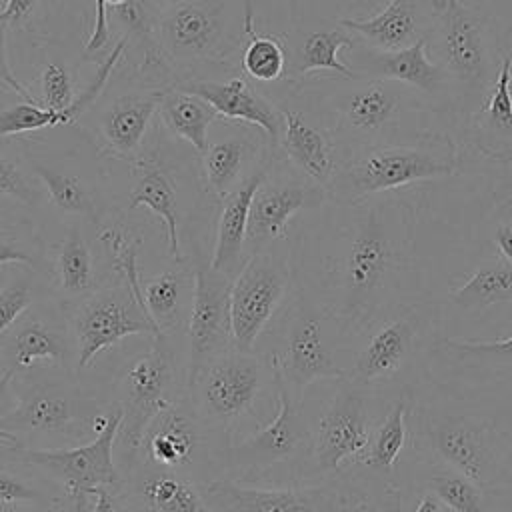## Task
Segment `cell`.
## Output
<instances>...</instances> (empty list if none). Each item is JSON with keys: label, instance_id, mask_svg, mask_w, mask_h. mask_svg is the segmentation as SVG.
Wrapping results in <instances>:
<instances>
[{"label": "cell", "instance_id": "obj_61", "mask_svg": "<svg viewBox=\"0 0 512 512\" xmlns=\"http://www.w3.org/2000/svg\"><path fill=\"white\" fill-rule=\"evenodd\" d=\"M152 2H154V0H152ZM170 2H176V0H170Z\"/></svg>", "mask_w": 512, "mask_h": 512}, {"label": "cell", "instance_id": "obj_6", "mask_svg": "<svg viewBox=\"0 0 512 512\" xmlns=\"http://www.w3.org/2000/svg\"><path fill=\"white\" fill-rule=\"evenodd\" d=\"M430 8L428 50L448 78L450 114L466 120L488 96L504 52L496 46L490 22L476 8L462 0H430Z\"/></svg>", "mask_w": 512, "mask_h": 512}, {"label": "cell", "instance_id": "obj_33", "mask_svg": "<svg viewBox=\"0 0 512 512\" xmlns=\"http://www.w3.org/2000/svg\"><path fill=\"white\" fill-rule=\"evenodd\" d=\"M158 116L170 134L192 144L200 156L208 148L210 126L220 118L208 102L174 84L162 90Z\"/></svg>", "mask_w": 512, "mask_h": 512}, {"label": "cell", "instance_id": "obj_57", "mask_svg": "<svg viewBox=\"0 0 512 512\" xmlns=\"http://www.w3.org/2000/svg\"><path fill=\"white\" fill-rule=\"evenodd\" d=\"M0 440L6 442L8 446H18V444H20L18 436H14V434H10V432H6V430H2V428H0Z\"/></svg>", "mask_w": 512, "mask_h": 512}, {"label": "cell", "instance_id": "obj_16", "mask_svg": "<svg viewBox=\"0 0 512 512\" xmlns=\"http://www.w3.org/2000/svg\"><path fill=\"white\" fill-rule=\"evenodd\" d=\"M328 202L326 188L304 178L290 164L282 168L274 156L250 204L246 254L252 256L272 248L276 240L286 238V226L294 214L318 210Z\"/></svg>", "mask_w": 512, "mask_h": 512}, {"label": "cell", "instance_id": "obj_43", "mask_svg": "<svg viewBox=\"0 0 512 512\" xmlns=\"http://www.w3.org/2000/svg\"><path fill=\"white\" fill-rule=\"evenodd\" d=\"M76 122V116L72 110L56 112L46 106L30 104V102H14L8 104L0 110V136H18V134H28L34 130H44L50 126H60V124H72Z\"/></svg>", "mask_w": 512, "mask_h": 512}, {"label": "cell", "instance_id": "obj_22", "mask_svg": "<svg viewBox=\"0 0 512 512\" xmlns=\"http://www.w3.org/2000/svg\"><path fill=\"white\" fill-rule=\"evenodd\" d=\"M174 86L208 102L220 118L258 126L262 132H266L272 150L280 146L284 128L280 106H274V102L260 94L244 76H232L228 80L194 78L176 82Z\"/></svg>", "mask_w": 512, "mask_h": 512}, {"label": "cell", "instance_id": "obj_53", "mask_svg": "<svg viewBox=\"0 0 512 512\" xmlns=\"http://www.w3.org/2000/svg\"><path fill=\"white\" fill-rule=\"evenodd\" d=\"M92 496H94V512H130L108 486L96 488Z\"/></svg>", "mask_w": 512, "mask_h": 512}, {"label": "cell", "instance_id": "obj_54", "mask_svg": "<svg viewBox=\"0 0 512 512\" xmlns=\"http://www.w3.org/2000/svg\"><path fill=\"white\" fill-rule=\"evenodd\" d=\"M414 512H450V510L436 496H432L428 492H420Z\"/></svg>", "mask_w": 512, "mask_h": 512}, {"label": "cell", "instance_id": "obj_17", "mask_svg": "<svg viewBox=\"0 0 512 512\" xmlns=\"http://www.w3.org/2000/svg\"><path fill=\"white\" fill-rule=\"evenodd\" d=\"M230 290L232 278L216 270L210 258H198L194 262V292L188 314V386H192L214 358L234 348Z\"/></svg>", "mask_w": 512, "mask_h": 512}, {"label": "cell", "instance_id": "obj_34", "mask_svg": "<svg viewBox=\"0 0 512 512\" xmlns=\"http://www.w3.org/2000/svg\"><path fill=\"white\" fill-rule=\"evenodd\" d=\"M12 368H30L38 360H64L68 344L64 334L36 312H24L8 330L6 344Z\"/></svg>", "mask_w": 512, "mask_h": 512}, {"label": "cell", "instance_id": "obj_50", "mask_svg": "<svg viewBox=\"0 0 512 512\" xmlns=\"http://www.w3.org/2000/svg\"><path fill=\"white\" fill-rule=\"evenodd\" d=\"M40 500V494L22 482L20 478L0 470V504L6 502H36Z\"/></svg>", "mask_w": 512, "mask_h": 512}, {"label": "cell", "instance_id": "obj_48", "mask_svg": "<svg viewBox=\"0 0 512 512\" xmlns=\"http://www.w3.org/2000/svg\"><path fill=\"white\" fill-rule=\"evenodd\" d=\"M492 242L498 250V258L512 264V198L500 204L494 214Z\"/></svg>", "mask_w": 512, "mask_h": 512}, {"label": "cell", "instance_id": "obj_2", "mask_svg": "<svg viewBox=\"0 0 512 512\" xmlns=\"http://www.w3.org/2000/svg\"><path fill=\"white\" fill-rule=\"evenodd\" d=\"M408 444L486 492H512V422L468 402L426 372L408 388Z\"/></svg>", "mask_w": 512, "mask_h": 512}, {"label": "cell", "instance_id": "obj_55", "mask_svg": "<svg viewBox=\"0 0 512 512\" xmlns=\"http://www.w3.org/2000/svg\"><path fill=\"white\" fill-rule=\"evenodd\" d=\"M242 4V32L254 34V0H240Z\"/></svg>", "mask_w": 512, "mask_h": 512}, {"label": "cell", "instance_id": "obj_8", "mask_svg": "<svg viewBox=\"0 0 512 512\" xmlns=\"http://www.w3.org/2000/svg\"><path fill=\"white\" fill-rule=\"evenodd\" d=\"M344 338L348 336L328 308L294 282L292 300L280 324V346L268 354V360L280 370L288 388L304 400L310 384L348 376L338 362Z\"/></svg>", "mask_w": 512, "mask_h": 512}, {"label": "cell", "instance_id": "obj_1", "mask_svg": "<svg viewBox=\"0 0 512 512\" xmlns=\"http://www.w3.org/2000/svg\"><path fill=\"white\" fill-rule=\"evenodd\" d=\"M292 252L294 282L316 296L344 334L362 336L394 308L414 302V210L392 192L326 204ZM418 300V298H416Z\"/></svg>", "mask_w": 512, "mask_h": 512}, {"label": "cell", "instance_id": "obj_7", "mask_svg": "<svg viewBox=\"0 0 512 512\" xmlns=\"http://www.w3.org/2000/svg\"><path fill=\"white\" fill-rule=\"evenodd\" d=\"M440 318V304L430 298L394 308L364 332L348 378L390 394L412 388L428 372Z\"/></svg>", "mask_w": 512, "mask_h": 512}, {"label": "cell", "instance_id": "obj_23", "mask_svg": "<svg viewBox=\"0 0 512 512\" xmlns=\"http://www.w3.org/2000/svg\"><path fill=\"white\" fill-rule=\"evenodd\" d=\"M86 412V400L72 388L64 384L44 382L28 388L14 410L6 416H0V428L18 434H64L80 426Z\"/></svg>", "mask_w": 512, "mask_h": 512}, {"label": "cell", "instance_id": "obj_37", "mask_svg": "<svg viewBox=\"0 0 512 512\" xmlns=\"http://www.w3.org/2000/svg\"><path fill=\"white\" fill-rule=\"evenodd\" d=\"M254 154L256 146L244 136H220L214 142L208 140V148L202 154L206 188L222 200L248 176L244 170Z\"/></svg>", "mask_w": 512, "mask_h": 512}, {"label": "cell", "instance_id": "obj_42", "mask_svg": "<svg viewBox=\"0 0 512 512\" xmlns=\"http://www.w3.org/2000/svg\"><path fill=\"white\" fill-rule=\"evenodd\" d=\"M288 66L286 44L276 36L252 34L242 52V70L256 82H276L284 78Z\"/></svg>", "mask_w": 512, "mask_h": 512}, {"label": "cell", "instance_id": "obj_18", "mask_svg": "<svg viewBox=\"0 0 512 512\" xmlns=\"http://www.w3.org/2000/svg\"><path fill=\"white\" fill-rule=\"evenodd\" d=\"M174 380V352L168 336H152V344L144 356H140L124 374V400L122 424L118 440L124 454L134 460L140 454L144 434L158 414V410L170 400L168 390Z\"/></svg>", "mask_w": 512, "mask_h": 512}, {"label": "cell", "instance_id": "obj_13", "mask_svg": "<svg viewBox=\"0 0 512 512\" xmlns=\"http://www.w3.org/2000/svg\"><path fill=\"white\" fill-rule=\"evenodd\" d=\"M70 328L76 338L80 370L126 336L158 334L150 316L124 282L76 298L70 312Z\"/></svg>", "mask_w": 512, "mask_h": 512}, {"label": "cell", "instance_id": "obj_60", "mask_svg": "<svg viewBox=\"0 0 512 512\" xmlns=\"http://www.w3.org/2000/svg\"><path fill=\"white\" fill-rule=\"evenodd\" d=\"M508 54H510V56H512V44H510V50H508Z\"/></svg>", "mask_w": 512, "mask_h": 512}, {"label": "cell", "instance_id": "obj_25", "mask_svg": "<svg viewBox=\"0 0 512 512\" xmlns=\"http://www.w3.org/2000/svg\"><path fill=\"white\" fill-rule=\"evenodd\" d=\"M468 142L486 158L512 162V56L502 54L484 102L466 118Z\"/></svg>", "mask_w": 512, "mask_h": 512}, {"label": "cell", "instance_id": "obj_49", "mask_svg": "<svg viewBox=\"0 0 512 512\" xmlns=\"http://www.w3.org/2000/svg\"><path fill=\"white\" fill-rule=\"evenodd\" d=\"M6 30H8V26H6V24H0V82H2L6 88H10L16 96H20V100L30 102V104H38L40 100L30 94V90L14 76V72H12V68H10V62H8V46H6Z\"/></svg>", "mask_w": 512, "mask_h": 512}, {"label": "cell", "instance_id": "obj_4", "mask_svg": "<svg viewBox=\"0 0 512 512\" xmlns=\"http://www.w3.org/2000/svg\"><path fill=\"white\" fill-rule=\"evenodd\" d=\"M200 490L212 512H404L402 486L360 466L304 486L254 488L214 478Z\"/></svg>", "mask_w": 512, "mask_h": 512}, {"label": "cell", "instance_id": "obj_38", "mask_svg": "<svg viewBox=\"0 0 512 512\" xmlns=\"http://www.w3.org/2000/svg\"><path fill=\"white\" fill-rule=\"evenodd\" d=\"M432 360L478 372L506 370L512 368V334L500 340H460L440 334L432 344Z\"/></svg>", "mask_w": 512, "mask_h": 512}, {"label": "cell", "instance_id": "obj_40", "mask_svg": "<svg viewBox=\"0 0 512 512\" xmlns=\"http://www.w3.org/2000/svg\"><path fill=\"white\" fill-rule=\"evenodd\" d=\"M30 170L38 178V182H42L50 202L58 210H62L66 214L88 218L94 226H98L102 222L94 196L90 194V190L78 176L60 172L52 166H46L44 162H38V160H34L30 164Z\"/></svg>", "mask_w": 512, "mask_h": 512}, {"label": "cell", "instance_id": "obj_29", "mask_svg": "<svg viewBox=\"0 0 512 512\" xmlns=\"http://www.w3.org/2000/svg\"><path fill=\"white\" fill-rule=\"evenodd\" d=\"M130 494L144 512H212L188 474L154 464L136 470Z\"/></svg>", "mask_w": 512, "mask_h": 512}, {"label": "cell", "instance_id": "obj_30", "mask_svg": "<svg viewBox=\"0 0 512 512\" xmlns=\"http://www.w3.org/2000/svg\"><path fill=\"white\" fill-rule=\"evenodd\" d=\"M354 44L356 36L342 24L310 30L296 42H286V74L292 78H304L314 72H334L340 78H354L350 66L338 56L342 48L350 50Z\"/></svg>", "mask_w": 512, "mask_h": 512}, {"label": "cell", "instance_id": "obj_41", "mask_svg": "<svg viewBox=\"0 0 512 512\" xmlns=\"http://www.w3.org/2000/svg\"><path fill=\"white\" fill-rule=\"evenodd\" d=\"M96 228H98L100 242L108 250L112 266L120 272L124 284L132 290V294L136 296L140 306L146 310L144 298H142V280H140V274H138V246H140V240L134 238L126 228H122L118 224H102L100 222Z\"/></svg>", "mask_w": 512, "mask_h": 512}, {"label": "cell", "instance_id": "obj_52", "mask_svg": "<svg viewBox=\"0 0 512 512\" xmlns=\"http://www.w3.org/2000/svg\"><path fill=\"white\" fill-rule=\"evenodd\" d=\"M40 0H6L4 8L0 10V24H24L36 10Z\"/></svg>", "mask_w": 512, "mask_h": 512}, {"label": "cell", "instance_id": "obj_19", "mask_svg": "<svg viewBox=\"0 0 512 512\" xmlns=\"http://www.w3.org/2000/svg\"><path fill=\"white\" fill-rule=\"evenodd\" d=\"M350 70L354 76L400 82L418 92L436 112H450V84L428 54V36L396 52L374 50L356 38L350 48Z\"/></svg>", "mask_w": 512, "mask_h": 512}, {"label": "cell", "instance_id": "obj_11", "mask_svg": "<svg viewBox=\"0 0 512 512\" xmlns=\"http://www.w3.org/2000/svg\"><path fill=\"white\" fill-rule=\"evenodd\" d=\"M270 372L278 400L276 416L240 444L226 448L224 464L240 478L310 458L312 426L304 412V400L288 388L276 366L270 364Z\"/></svg>", "mask_w": 512, "mask_h": 512}, {"label": "cell", "instance_id": "obj_12", "mask_svg": "<svg viewBox=\"0 0 512 512\" xmlns=\"http://www.w3.org/2000/svg\"><path fill=\"white\" fill-rule=\"evenodd\" d=\"M122 424L120 406L112 408L104 416H96L92 428L96 438L90 444L62 450H38L22 448L20 444L12 450L32 466L44 468L56 476L72 500V512H84L86 496L94 494L96 488L118 486L120 474L114 466V442L118 440Z\"/></svg>", "mask_w": 512, "mask_h": 512}, {"label": "cell", "instance_id": "obj_24", "mask_svg": "<svg viewBox=\"0 0 512 512\" xmlns=\"http://www.w3.org/2000/svg\"><path fill=\"white\" fill-rule=\"evenodd\" d=\"M338 24L374 50L396 52L430 36L432 8L430 0H388L370 18H340Z\"/></svg>", "mask_w": 512, "mask_h": 512}, {"label": "cell", "instance_id": "obj_32", "mask_svg": "<svg viewBox=\"0 0 512 512\" xmlns=\"http://www.w3.org/2000/svg\"><path fill=\"white\" fill-rule=\"evenodd\" d=\"M408 444V390H402L376 424L364 452L348 466H360L370 474L396 482V464Z\"/></svg>", "mask_w": 512, "mask_h": 512}, {"label": "cell", "instance_id": "obj_58", "mask_svg": "<svg viewBox=\"0 0 512 512\" xmlns=\"http://www.w3.org/2000/svg\"><path fill=\"white\" fill-rule=\"evenodd\" d=\"M0 512H30V510L20 508V506H18V502H6V504H2V506H0Z\"/></svg>", "mask_w": 512, "mask_h": 512}, {"label": "cell", "instance_id": "obj_27", "mask_svg": "<svg viewBox=\"0 0 512 512\" xmlns=\"http://www.w3.org/2000/svg\"><path fill=\"white\" fill-rule=\"evenodd\" d=\"M162 90L128 92L108 102L98 114V132L104 148L118 158L136 160L142 140L158 112Z\"/></svg>", "mask_w": 512, "mask_h": 512}, {"label": "cell", "instance_id": "obj_51", "mask_svg": "<svg viewBox=\"0 0 512 512\" xmlns=\"http://www.w3.org/2000/svg\"><path fill=\"white\" fill-rule=\"evenodd\" d=\"M108 42V10L104 0H94V26L86 42V52L94 54Z\"/></svg>", "mask_w": 512, "mask_h": 512}, {"label": "cell", "instance_id": "obj_9", "mask_svg": "<svg viewBox=\"0 0 512 512\" xmlns=\"http://www.w3.org/2000/svg\"><path fill=\"white\" fill-rule=\"evenodd\" d=\"M336 388L312 430V474L330 476L354 462L370 442V436L400 394L358 384L352 378L336 380Z\"/></svg>", "mask_w": 512, "mask_h": 512}, {"label": "cell", "instance_id": "obj_46", "mask_svg": "<svg viewBox=\"0 0 512 512\" xmlns=\"http://www.w3.org/2000/svg\"><path fill=\"white\" fill-rule=\"evenodd\" d=\"M42 106L64 112L74 104V78L60 62H48L40 76Z\"/></svg>", "mask_w": 512, "mask_h": 512}, {"label": "cell", "instance_id": "obj_44", "mask_svg": "<svg viewBox=\"0 0 512 512\" xmlns=\"http://www.w3.org/2000/svg\"><path fill=\"white\" fill-rule=\"evenodd\" d=\"M0 196L12 198L24 206H34L42 200L38 178L26 172L10 154L0 148Z\"/></svg>", "mask_w": 512, "mask_h": 512}, {"label": "cell", "instance_id": "obj_56", "mask_svg": "<svg viewBox=\"0 0 512 512\" xmlns=\"http://www.w3.org/2000/svg\"><path fill=\"white\" fill-rule=\"evenodd\" d=\"M16 376V368H8L0 374V406L8 400L10 396V386H12V380Z\"/></svg>", "mask_w": 512, "mask_h": 512}, {"label": "cell", "instance_id": "obj_14", "mask_svg": "<svg viewBox=\"0 0 512 512\" xmlns=\"http://www.w3.org/2000/svg\"><path fill=\"white\" fill-rule=\"evenodd\" d=\"M228 8L222 0H176L158 16V46L168 64L192 66L228 56Z\"/></svg>", "mask_w": 512, "mask_h": 512}, {"label": "cell", "instance_id": "obj_45", "mask_svg": "<svg viewBox=\"0 0 512 512\" xmlns=\"http://www.w3.org/2000/svg\"><path fill=\"white\" fill-rule=\"evenodd\" d=\"M20 232L18 226H2L0 224V264H26L32 270H38L42 264L40 244L36 236L30 232Z\"/></svg>", "mask_w": 512, "mask_h": 512}, {"label": "cell", "instance_id": "obj_36", "mask_svg": "<svg viewBox=\"0 0 512 512\" xmlns=\"http://www.w3.org/2000/svg\"><path fill=\"white\" fill-rule=\"evenodd\" d=\"M410 482L418 492L436 496L450 512H492L490 492L446 466L420 462Z\"/></svg>", "mask_w": 512, "mask_h": 512}, {"label": "cell", "instance_id": "obj_39", "mask_svg": "<svg viewBox=\"0 0 512 512\" xmlns=\"http://www.w3.org/2000/svg\"><path fill=\"white\" fill-rule=\"evenodd\" d=\"M56 278L62 294L72 300L86 296L94 288L92 252L78 222H72L66 228V234L58 246Z\"/></svg>", "mask_w": 512, "mask_h": 512}, {"label": "cell", "instance_id": "obj_3", "mask_svg": "<svg viewBox=\"0 0 512 512\" xmlns=\"http://www.w3.org/2000/svg\"><path fill=\"white\" fill-rule=\"evenodd\" d=\"M314 112L326 122L340 150L414 140L434 132L428 118L438 114L412 88L380 78H340L310 86Z\"/></svg>", "mask_w": 512, "mask_h": 512}, {"label": "cell", "instance_id": "obj_10", "mask_svg": "<svg viewBox=\"0 0 512 512\" xmlns=\"http://www.w3.org/2000/svg\"><path fill=\"white\" fill-rule=\"evenodd\" d=\"M292 290V254L272 246L248 256L230 290L232 346L240 352H252L286 296H292Z\"/></svg>", "mask_w": 512, "mask_h": 512}, {"label": "cell", "instance_id": "obj_31", "mask_svg": "<svg viewBox=\"0 0 512 512\" xmlns=\"http://www.w3.org/2000/svg\"><path fill=\"white\" fill-rule=\"evenodd\" d=\"M500 304H512V264L496 258L482 262L446 296L440 310L446 308L456 316H476Z\"/></svg>", "mask_w": 512, "mask_h": 512}, {"label": "cell", "instance_id": "obj_26", "mask_svg": "<svg viewBox=\"0 0 512 512\" xmlns=\"http://www.w3.org/2000/svg\"><path fill=\"white\" fill-rule=\"evenodd\" d=\"M258 164L230 194L220 200V216L216 226V242L214 254L210 256V264L222 274L234 276L246 262V230H248V214L252 198L262 184L270 162Z\"/></svg>", "mask_w": 512, "mask_h": 512}, {"label": "cell", "instance_id": "obj_21", "mask_svg": "<svg viewBox=\"0 0 512 512\" xmlns=\"http://www.w3.org/2000/svg\"><path fill=\"white\" fill-rule=\"evenodd\" d=\"M280 112L284 118L280 148L286 162L328 192L340 158V148L330 128L314 110L306 112L284 102Z\"/></svg>", "mask_w": 512, "mask_h": 512}, {"label": "cell", "instance_id": "obj_35", "mask_svg": "<svg viewBox=\"0 0 512 512\" xmlns=\"http://www.w3.org/2000/svg\"><path fill=\"white\" fill-rule=\"evenodd\" d=\"M194 292V272L188 280V272L182 268L164 270L158 276L142 282V298L146 312L158 334H172L184 322L188 294Z\"/></svg>", "mask_w": 512, "mask_h": 512}, {"label": "cell", "instance_id": "obj_20", "mask_svg": "<svg viewBox=\"0 0 512 512\" xmlns=\"http://www.w3.org/2000/svg\"><path fill=\"white\" fill-rule=\"evenodd\" d=\"M204 426L190 398H170L144 434L140 452L146 464L176 472L194 466L204 450Z\"/></svg>", "mask_w": 512, "mask_h": 512}, {"label": "cell", "instance_id": "obj_15", "mask_svg": "<svg viewBox=\"0 0 512 512\" xmlns=\"http://www.w3.org/2000/svg\"><path fill=\"white\" fill-rule=\"evenodd\" d=\"M262 388V364L252 352L230 348L214 358L188 386L194 410L212 428H228L254 412Z\"/></svg>", "mask_w": 512, "mask_h": 512}, {"label": "cell", "instance_id": "obj_59", "mask_svg": "<svg viewBox=\"0 0 512 512\" xmlns=\"http://www.w3.org/2000/svg\"><path fill=\"white\" fill-rule=\"evenodd\" d=\"M128 0H104V4H106V10H110V8H116V6H122V4H126Z\"/></svg>", "mask_w": 512, "mask_h": 512}, {"label": "cell", "instance_id": "obj_28", "mask_svg": "<svg viewBox=\"0 0 512 512\" xmlns=\"http://www.w3.org/2000/svg\"><path fill=\"white\" fill-rule=\"evenodd\" d=\"M130 210L146 206L158 218H162L168 236L170 256L176 264L184 262L180 250V210L178 192L172 174L162 166L156 156H138L134 160V180L130 188Z\"/></svg>", "mask_w": 512, "mask_h": 512}, {"label": "cell", "instance_id": "obj_5", "mask_svg": "<svg viewBox=\"0 0 512 512\" xmlns=\"http://www.w3.org/2000/svg\"><path fill=\"white\" fill-rule=\"evenodd\" d=\"M456 170L458 148L446 132L434 130L414 140L346 148L340 150L328 200L356 204L416 182L448 178Z\"/></svg>", "mask_w": 512, "mask_h": 512}, {"label": "cell", "instance_id": "obj_47", "mask_svg": "<svg viewBox=\"0 0 512 512\" xmlns=\"http://www.w3.org/2000/svg\"><path fill=\"white\" fill-rule=\"evenodd\" d=\"M32 298L30 278H16L0 290V338L30 308Z\"/></svg>", "mask_w": 512, "mask_h": 512}]
</instances>
